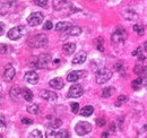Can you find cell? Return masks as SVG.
Returning a JSON list of instances; mask_svg holds the SVG:
<instances>
[{
  "instance_id": "6da1fadb",
  "label": "cell",
  "mask_w": 147,
  "mask_h": 138,
  "mask_svg": "<svg viewBox=\"0 0 147 138\" xmlns=\"http://www.w3.org/2000/svg\"><path fill=\"white\" fill-rule=\"evenodd\" d=\"M27 44L31 47V48H44L47 44H48V36L45 34H36L34 36H32L28 41H27Z\"/></svg>"
},
{
  "instance_id": "7a4b0ae2",
  "label": "cell",
  "mask_w": 147,
  "mask_h": 138,
  "mask_svg": "<svg viewBox=\"0 0 147 138\" xmlns=\"http://www.w3.org/2000/svg\"><path fill=\"white\" fill-rule=\"evenodd\" d=\"M126 39H127L126 30L125 28H117L111 36V43H112V45L118 47V45H121L122 43H125Z\"/></svg>"
},
{
  "instance_id": "3957f363",
  "label": "cell",
  "mask_w": 147,
  "mask_h": 138,
  "mask_svg": "<svg viewBox=\"0 0 147 138\" xmlns=\"http://www.w3.org/2000/svg\"><path fill=\"white\" fill-rule=\"evenodd\" d=\"M111 77H112V71L109 68H101L96 71V75H95V79H96V83L102 85L104 83H107L108 80H110Z\"/></svg>"
},
{
  "instance_id": "277c9868",
  "label": "cell",
  "mask_w": 147,
  "mask_h": 138,
  "mask_svg": "<svg viewBox=\"0 0 147 138\" xmlns=\"http://www.w3.org/2000/svg\"><path fill=\"white\" fill-rule=\"evenodd\" d=\"M75 131L79 136H85L92 131V124L87 121H79L75 127Z\"/></svg>"
},
{
  "instance_id": "5b68a950",
  "label": "cell",
  "mask_w": 147,
  "mask_h": 138,
  "mask_svg": "<svg viewBox=\"0 0 147 138\" xmlns=\"http://www.w3.org/2000/svg\"><path fill=\"white\" fill-rule=\"evenodd\" d=\"M25 33H26L25 26L18 25V26H15V27H13L11 30H9V32L7 33V36H8V39H10V40H13V41H16V40L20 39Z\"/></svg>"
},
{
  "instance_id": "8992f818",
  "label": "cell",
  "mask_w": 147,
  "mask_h": 138,
  "mask_svg": "<svg viewBox=\"0 0 147 138\" xmlns=\"http://www.w3.org/2000/svg\"><path fill=\"white\" fill-rule=\"evenodd\" d=\"M51 55H49V54H41L38 58L36 59V61H35V67L36 68H49V66H50V64H51Z\"/></svg>"
},
{
  "instance_id": "52a82bcc",
  "label": "cell",
  "mask_w": 147,
  "mask_h": 138,
  "mask_svg": "<svg viewBox=\"0 0 147 138\" xmlns=\"http://www.w3.org/2000/svg\"><path fill=\"white\" fill-rule=\"evenodd\" d=\"M43 14L40 13V12H36V13H33L31 14L28 18H27V23L30 26H38L42 22H43Z\"/></svg>"
},
{
  "instance_id": "ba28073f",
  "label": "cell",
  "mask_w": 147,
  "mask_h": 138,
  "mask_svg": "<svg viewBox=\"0 0 147 138\" xmlns=\"http://www.w3.org/2000/svg\"><path fill=\"white\" fill-rule=\"evenodd\" d=\"M84 94V88L80 84H74L71 87L69 88L68 92V96L69 97H79Z\"/></svg>"
},
{
  "instance_id": "9c48e42d",
  "label": "cell",
  "mask_w": 147,
  "mask_h": 138,
  "mask_svg": "<svg viewBox=\"0 0 147 138\" xmlns=\"http://www.w3.org/2000/svg\"><path fill=\"white\" fill-rule=\"evenodd\" d=\"M15 75H16V71H15V68L11 66V65H7V67L5 69V72L2 75L3 79L6 82H11L14 78H15Z\"/></svg>"
},
{
  "instance_id": "30bf717a",
  "label": "cell",
  "mask_w": 147,
  "mask_h": 138,
  "mask_svg": "<svg viewBox=\"0 0 147 138\" xmlns=\"http://www.w3.org/2000/svg\"><path fill=\"white\" fill-rule=\"evenodd\" d=\"M24 80L31 85H35L38 82V75H37L35 71L31 70V71H27L24 76Z\"/></svg>"
},
{
  "instance_id": "8fae6325",
  "label": "cell",
  "mask_w": 147,
  "mask_h": 138,
  "mask_svg": "<svg viewBox=\"0 0 147 138\" xmlns=\"http://www.w3.org/2000/svg\"><path fill=\"white\" fill-rule=\"evenodd\" d=\"M41 97L49 101V102H55L58 100V95L57 93L52 92V91H48V89H43L41 92Z\"/></svg>"
},
{
  "instance_id": "7c38bea8",
  "label": "cell",
  "mask_w": 147,
  "mask_h": 138,
  "mask_svg": "<svg viewBox=\"0 0 147 138\" xmlns=\"http://www.w3.org/2000/svg\"><path fill=\"white\" fill-rule=\"evenodd\" d=\"M86 58H87V53L85 51H79L73 59V64L74 65H80V64H84L86 61Z\"/></svg>"
},
{
  "instance_id": "4fadbf2b",
  "label": "cell",
  "mask_w": 147,
  "mask_h": 138,
  "mask_svg": "<svg viewBox=\"0 0 147 138\" xmlns=\"http://www.w3.org/2000/svg\"><path fill=\"white\" fill-rule=\"evenodd\" d=\"M83 74H84L83 70H74L71 72H69V75L67 76V80L70 82V83H75L82 77Z\"/></svg>"
},
{
  "instance_id": "5bb4252c",
  "label": "cell",
  "mask_w": 147,
  "mask_h": 138,
  "mask_svg": "<svg viewBox=\"0 0 147 138\" xmlns=\"http://www.w3.org/2000/svg\"><path fill=\"white\" fill-rule=\"evenodd\" d=\"M49 85L52 88H55V89H61L65 84H63V79L61 77H55V78L51 79L49 82Z\"/></svg>"
},
{
  "instance_id": "9a60e30c",
  "label": "cell",
  "mask_w": 147,
  "mask_h": 138,
  "mask_svg": "<svg viewBox=\"0 0 147 138\" xmlns=\"http://www.w3.org/2000/svg\"><path fill=\"white\" fill-rule=\"evenodd\" d=\"M122 16L127 20H137L138 19V14L134 10H130V9H125L122 12Z\"/></svg>"
},
{
  "instance_id": "2e32d148",
  "label": "cell",
  "mask_w": 147,
  "mask_h": 138,
  "mask_svg": "<svg viewBox=\"0 0 147 138\" xmlns=\"http://www.w3.org/2000/svg\"><path fill=\"white\" fill-rule=\"evenodd\" d=\"M22 91H23V89H20L19 86H17V85L13 86L10 88V97H11L14 101H18L19 97L23 96V95H22Z\"/></svg>"
},
{
  "instance_id": "e0dca14e",
  "label": "cell",
  "mask_w": 147,
  "mask_h": 138,
  "mask_svg": "<svg viewBox=\"0 0 147 138\" xmlns=\"http://www.w3.org/2000/svg\"><path fill=\"white\" fill-rule=\"evenodd\" d=\"M62 50H63V52H65L66 54L70 55V54H73L74 52H75V50H76V44H74V43H66V44H63Z\"/></svg>"
},
{
  "instance_id": "ac0fdd59",
  "label": "cell",
  "mask_w": 147,
  "mask_h": 138,
  "mask_svg": "<svg viewBox=\"0 0 147 138\" xmlns=\"http://www.w3.org/2000/svg\"><path fill=\"white\" fill-rule=\"evenodd\" d=\"M93 112H94V108L91 106V105H86V106H84V108L79 111L80 116H83V117H90V116L93 114Z\"/></svg>"
},
{
  "instance_id": "d6986e66",
  "label": "cell",
  "mask_w": 147,
  "mask_h": 138,
  "mask_svg": "<svg viewBox=\"0 0 147 138\" xmlns=\"http://www.w3.org/2000/svg\"><path fill=\"white\" fill-rule=\"evenodd\" d=\"M70 27V24L68 22H59L55 25V30L59 32H67V30Z\"/></svg>"
},
{
  "instance_id": "ffe728a7",
  "label": "cell",
  "mask_w": 147,
  "mask_h": 138,
  "mask_svg": "<svg viewBox=\"0 0 147 138\" xmlns=\"http://www.w3.org/2000/svg\"><path fill=\"white\" fill-rule=\"evenodd\" d=\"M134 72H135L136 75H138L139 77H142V76L147 75V68L145 66H139V65H137V66H135V68H134Z\"/></svg>"
},
{
  "instance_id": "44dd1931",
  "label": "cell",
  "mask_w": 147,
  "mask_h": 138,
  "mask_svg": "<svg viewBox=\"0 0 147 138\" xmlns=\"http://www.w3.org/2000/svg\"><path fill=\"white\" fill-rule=\"evenodd\" d=\"M68 35H71V36H78V35L82 33V28L79 26H70L67 32H66Z\"/></svg>"
},
{
  "instance_id": "7402d4cb",
  "label": "cell",
  "mask_w": 147,
  "mask_h": 138,
  "mask_svg": "<svg viewBox=\"0 0 147 138\" xmlns=\"http://www.w3.org/2000/svg\"><path fill=\"white\" fill-rule=\"evenodd\" d=\"M68 6V2L66 0H55L53 1V8L55 10H60Z\"/></svg>"
},
{
  "instance_id": "603a6c76",
  "label": "cell",
  "mask_w": 147,
  "mask_h": 138,
  "mask_svg": "<svg viewBox=\"0 0 147 138\" xmlns=\"http://www.w3.org/2000/svg\"><path fill=\"white\" fill-rule=\"evenodd\" d=\"M22 95L24 97V100H26L27 102H31L33 100V93L28 89V88H23L22 91Z\"/></svg>"
},
{
  "instance_id": "cb8c5ba5",
  "label": "cell",
  "mask_w": 147,
  "mask_h": 138,
  "mask_svg": "<svg viewBox=\"0 0 147 138\" xmlns=\"http://www.w3.org/2000/svg\"><path fill=\"white\" fill-rule=\"evenodd\" d=\"M114 92H115V88L114 87H105L103 91H102V96L103 97H105V99H108V97H110L112 96L113 94H114Z\"/></svg>"
},
{
  "instance_id": "d4e9b609",
  "label": "cell",
  "mask_w": 147,
  "mask_h": 138,
  "mask_svg": "<svg viewBox=\"0 0 147 138\" xmlns=\"http://www.w3.org/2000/svg\"><path fill=\"white\" fill-rule=\"evenodd\" d=\"M27 112L31 113V114H37V113H38V105L35 103L30 104V105L27 106Z\"/></svg>"
},
{
  "instance_id": "484cf974",
  "label": "cell",
  "mask_w": 147,
  "mask_h": 138,
  "mask_svg": "<svg viewBox=\"0 0 147 138\" xmlns=\"http://www.w3.org/2000/svg\"><path fill=\"white\" fill-rule=\"evenodd\" d=\"M70 135H69V131L66 130V129H61L60 131L55 133V138H69Z\"/></svg>"
},
{
  "instance_id": "4316f807",
  "label": "cell",
  "mask_w": 147,
  "mask_h": 138,
  "mask_svg": "<svg viewBox=\"0 0 147 138\" xmlns=\"http://www.w3.org/2000/svg\"><path fill=\"white\" fill-rule=\"evenodd\" d=\"M95 43H96V48H97V50L101 52L104 51V47H103V43H104V40H103V37H97L96 39V41H95Z\"/></svg>"
},
{
  "instance_id": "83f0119b",
  "label": "cell",
  "mask_w": 147,
  "mask_h": 138,
  "mask_svg": "<svg viewBox=\"0 0 147 138\" xmlns=\"http://www.w3.org/2000/svg\"><path fill=\"white\" fill-rule=\"evenodd\" d=\"M142 84H143V78H142V77H138L137 79L132 80L131 86H132L134 89H139V88L142 87Z\"/></svg>"
},
{
  "instance_id": "f1b7e54d",
  "label": "cell",
  "mask_w": 147,
  "mask_h": 138,
  "mask_svg": "<svg viewBox=\"0 0 147 138\" xmlns=\"http://www.w3.org/2000/svg\"><path fill=\"white\" fill-rule=\"evenodd\" d=\"M61 124H62V121L60 120V119H55V120H52L49 123V128H50V129H57V128H59Z\"/></svg>"
},
{
  "instance_id": "f546056e",
  "label": "cell",
  "mask_w": 147,
  "mask_h": 138,
  "mask_svg": "<svg viewBox=\"0 0 147 138\" xmlns=\"http://www.w3.org/2000/svg\"><path fill=\"white\" fill-rule=\"evenodd\" d=\"M134 31L137 33L138 35H144L145 33V31H144V26H142V25H138V24H136V25H134Z\"/></svg>"
},
{
  "instance_id": "4dcf8cb0",
  "label": "cell",
  "mask_w": 147,
  "mask_h": 138,
  "mask_svg": "<svg viewBox=\"0 0 147 138\" xmlns=\"http://www.w3.org/2000/svg\"><path fill=\"white\" fill-rule=\"evenodd\" d=\"M127 101H128V97H127L126 95H120V96L118 97V100H117L115 105H117V106H120V105H122L123 103H126Z\"/></svg>"
},
{
  "instance_id": "1f68e13d",
  "label": "cell",
  "mask_w": 147,
  "mask_h": 138,
  "mask_svg": "<svg viewBox=\"0 0 147 138\" xmlns=\"http://www.w3.org/2000/svg\"><path fill=\"white\" fill-rule=\"evenodd\" d=\"M28 138H43V136H42V133H41L38 129H34V130L30 134Z\"/></svg>"
},
{
  "instance_id": "d6a6232c",
  "label": "cell",
  "mask_w": 147,
  "mask_h": 138,
  "mask_svg": "<svg viewBox=\"0 0 147 138\" xmlns=\"http://www.w3.org/2000/svg\"><path fill=\"white\" fill-rule=\"evenodd\" d=\"M34 2L36 6H40V7H47L48 5V0H34Z\"/></svg>"
},
{
  "instance_id": "836d02e7",
  "label": "cell",
  "mask_w": 147,
  "mask_h": 138,
  "mask_svg": "<svg viewBox=\"0 0 147 138\" xmlns=\"http://www.w3.org/2000/svg\"><path fill=\"white\" fill-rule=\"evenodd\" d=\"M47 138H55V129H48L47 130Z\"/></svg>"
},
{
  "instance_id": "e575fe53",
  "label": "cell",
  "mask_w": 147,
  "mask_h": 138,
  "mask_svg": "<svg viewBox=\"0 0 147 138\" xmlns=\"http://www.w3.org/2000/svg\"><path fill=\"white\" fill-rule=\"evenodd\" d=\"M52 27H53V25H52V22H50V20L45 22V24H44V26H43V28H44L45 31H50V30H52Z\"/></svg>"
},
{
  "instance_id": "d590c367",
  "label": "cell",
  "mask_w": 147,
  "mask_h": 138,
  "mask_svg": "<svg viewBox=\"0 0 147 138\" xmlns=\"http://www.w3.org/2000/svg\"><path fill=\"white\" fill-rule=\"evenodd\" d=\"M71 111H73L74 113H78V111H79V104L76 103V102H73L71 103Z\"/></svg>"
},
{
  "instance_id": "8d00e7d4",
  "label": "cell",
  "mask_w": 147,
  "mask_h": 138,
  "mask_svg": "<svg viewBox=\"0 0 147 138\" xmlns=\"http://www.w3.org/2000/svg\"><path fill=\"white\" fill-rule=\"evenodd\" d=\"M105 123H107V121L104 120L103 118H98V119H96V124H97V126H100V127L105 126Z\"/></svg>"
},
{
  "instance_id": "74e56055",
  "label": "cell",
  "mask_w": 147,
  "mask_h": 138,
  "mask_svg": "<svg viewBox=\"0 0 147 138\" xmlns=\"http://www.w3.org/2000/svg\"><path fill=\"white\" fill-rule=\"evenodd\" d=\"M123 64L122 62H118V64H115V66H114V69L115 70H118V71H121V70H123Z\"/></svg>"
},
{
  "instance_id": "f35d334b",
  "label": "cell",
  "mask_w": 147,
  "mask_h": 138,
  "mask_svg": "<svg viewBox=\"0 0 147 138\" xmlns=\"http://www.w3.org/2000/svg\"><path fill=\"white\" fill-rule=\"evenodd\" d=\"M7 51H8V45L0 44V53H6Z\"/></svg>"
},
{
  "instance_id": "ab89813d",
  "label": "cell",
  "mask_w": 147,
  "mask_h": 138,
  "mask_svg": "<svg viewBox=\"0 0 147 138\" xmlns=\"http://www.w3.org/2000/svg\"><path fill=\"white\" fill-rule=\"evenodd\" d=\"M22 123H25V124H32L33 123V120L28 119V118H23L22 119Z\"/></svg>"
},
{
  "instance_id": "60d3db41",
  "label": "cell",
  "mask_w": 147,
  "mask_h": 138,
  "mask_svg": "<svg viewBox=\"0 0 147 138\" xmlns=\"http://www.w3.org/2000/svg\"><path fill=\"white\" fill-rule=\"evenodd\" d=\"M6 126V121H5V118L2 116H0V127H5Z\"/></svg>"
},
{
  "instance_id": "b9f144b4",
  "label": "cell",
  "mask_w": 147,
  "mask_h": 138,
  "mask_svg": "<svg viewBox=\"0 0 147 138\" xmlns=\"http://www.w3.org/2000/svg\"><path fill=\"white\" fill-rule=\"evenodd\" d=\"M3 34V25L2 24H0V35Z\"/></svg>"
},
{
  "instance_id": "7bdbcfd3",
  "label": "cell",
  "mask_w": 147,
  "mask_h": 138,
  "mask_svg": "<svg viewBox=\"0 0 147 138\" xmlns=\"http://www.w3.org/2000/svg\"><path fill=\"white\" fill-rule=\"evenodd\" d=\"M108 136H109L108 133H103V134H102V138H108Z\"/></svg>"
},
{
  "instance_id": "ee69618b",
  "label": "cell",
  "mask_w": 147,
  "mask_h": 138,
  "mask_svg": "<svg viewBox=\"0 0 147 138\" xmlns=\"http://www.w3.org/2000/svg\"><path fill=\"white\" fill-rule=\"evenodd\" d=\"M143 49H144V50L146 51V53H147V42H145V43H144V45H143Z\"/></svg>"
},
{
  "instance_id": "f6af8a7d",
  "label": "cell",
  "mask_w": 147,
  "mask_h": 138,
  "mask_svg": "<svg viewBox=\"0 0 147 138\" xmlns=\"http://www.w3.org/2000/svg\"><path fill=\"white\" fill-rule=\"evenodd\" d=\"M0 138H2V135H1V134H0Z\"/></svg>"
},
{
  "instance_id": "bcb514c9",
  "label": "cell",
  "mask_w": 147,
  "mask_h": 138,
  "mask_svg": "<svg viewBox=\"0 0 147 138\" xmlns=\"http://www.w3.org/2000/svg\"><path fill=\"white\" fill-rule=\"evenodd\" d=\"M3 1H6V0H3Z\"/></svg>"
}]
</instances>
